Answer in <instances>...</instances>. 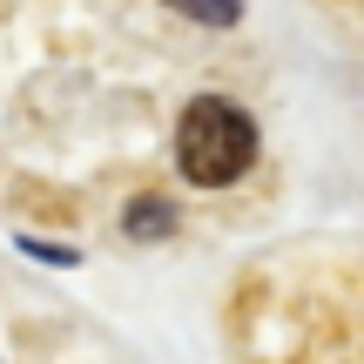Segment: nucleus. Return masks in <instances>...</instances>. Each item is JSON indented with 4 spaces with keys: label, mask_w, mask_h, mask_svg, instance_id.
Returning a JSON list of instances; mask_svg holds the SVG:
<instances>
[{
    "label": "nucleus",
    "mask_w": 364,
    "mask_h": 364,
    "mask_svg": "<svg viewBox=\"0 0 364 364\" xmlns=\"http://www.w3.org/2000/svg\"><path fill=\"white\" fill-rule=\"evenodd\" d=\"M176 162L196 189H230L257 162V122L230 95H196L182 108V129H176Z\"/></svg>",
    "instance_id": "nucleus-1"
},
{
    "label": "nucleus",
    "mask_w": 364,
    "mask_h": 364,
    "mask_svg": "<svg viewBox=\"0 0 364 364\" xmlns=\"http://www.w3.org/2000/svg\"><path fill=\"white\" fill-rule=\"evenodd\" d=\"M169 230H176V209L162 203V196H135L129 203V236L149 243V236H169Z\"/></svg>",
    "instance_id": "nucleus-2"
},
{
    "label": "nucleus",
    "mask_w": 364,
    "mask_h": 364,
    "mask_svg": "<svg viewBox=\"0 0 364 364\" xmlns=\"http://www.w3.org/2000/svg\"><path fill=\"white\" fill-rule=\"evenodd\" d=\"M176 14H189V21H209V27H236L243 21V0H169Z\"/></svg>",
    "instance_id": "nucleus-3"
}]
</instances>
